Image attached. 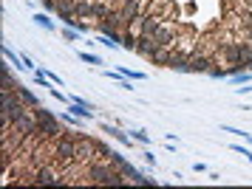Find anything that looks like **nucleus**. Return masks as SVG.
<instances>
[{
	"label": "nucleus",
	"instance_id": "obj_16",
	"mask_svg": "<svg viewBox=\"0 0 252 189\" xmlns=\"http://www.w3.org/2000/svg\"><path fill=\"white\" fill-rule=\"evenodd\" d=\"M34 79H37V82H40V88H51V85H48V79L43 77V74H40V71H37V74H34Z\"/></svg>",
	"mask_w": 252,
	"mask_h": 189
},
{
	"label": "nucleus",
	"instance_id": "obj_11",
	"mask_svg": "<svg viewBox=\"0 0 252 189\" xmlns=\"http://www.w3.org/2000/svg\"><path fill=\"white\" fill-rule=\"evenodd\" d=\"M108 14H111V9H108L105 3H94V14H91V17H96V20H105Z\"/></svg>",
	"mask_w": 252,
	"mask_h": 189
},
{
	"label": "nucleus",
	"instance_id": "obj_15",
	"mask_svg": "<svg viewBox=\"0 0 252 189\" xmlns=\"http://www.w3.org/2000/svg\"><path fill=\"white\" fill-rule=\"evenodd\" d=\"M133 138H136V141H142V144H148V141H150V135L145 133V130H133Z\"/></svg>",
	"mask_w": 252,
	"mask_h": 189
},
{
	"label": "nucleus",
	"instance_id": "obj_3",
	"mask_svg": "<svg viewBox=\"0 0 252 189\" xmlns=\"http://www.w3.org/2000/svg\"><path fill=\"white\" fill-rule=\"evenodd\" d=\"M37 110V119H40V127H37V135H43V138H60V133H63V127H60V122L51 116L48 110H43V108H34Z\"/></svg>",
	"mask_w": 252,
	"mask_h": 189
},
{
	"label": "nucleus",
	"instance_id": "obj_1",
	"mask_svg": "<svg viewBox=\"0 0 252 189\" xmlns=\"http://www.w3.org/2000/svg\"><path fill=\"white\" fill-rule=\"evenodd\" d=\"M88 178L94 184H111V187H116V184H125V172L116 169L111 161L108 164H88Z\"/></svg>",
	"mask_w": 252,
	"mask_h": 189
},
{
	"label": "nucleus",
	"instance_id": "obj_17",
	"mask_svg": "<svg viewBox=\"0 0 252 189\" xmlns=\"http://www.w3.org/2000/svg\"><path fill=\"white\" fill-rule=\"evenodd\" d=\"M232 150H235V153H241V156H247V158L252 161V153H250V150H244V147H238V144L232 147Z\"/></svg>",
	"mask_w": 252,
	"mask_h": 189
},
{
	"label": "nucleus",
	"instance_id": "obj_5",
	"mask_svg": "<svg viewBox=\"0 0 252 189\" xmlns=\"http://www.w3.org/2000/svg\"><path fill=\"white\" fill-rule=\"evenodd\" d=\"M176 40H179V28H176L173 23H161L159 28H156V34H153V43L156 45H167V48H173Z\"/></svg>",
	"mask_w": 252,
	"mask_h": 189
},
{
	"label": "nucleus",
	"instance_id": "obj_4",
	"mask_svg": "<svg viewBox=\"0 0 252 189\" xmlns=\"http://www.w3.org/2000/svg\"><path fill=\"white\" fill-rule=\"evenodd\" d=\"M210 65H216L213 62V56L207 54H190L187 56V62H184V74H210Z\"/></svg>",
	"mask_w": 252,
	"mask_h": 189
},
{
	"label": "nucleus",
	"instance_id": "obj_13",
	"mask_svg": "<svg viewBox=\"0 0 252 189\" xmlns=\"http://www.w3.org/2000/svg\"><path fill=\"white\" fill-rule=\"evenodd\" d=\"M80 59H82V62H88V65H99V56L85 54V51H80Z\"/></svg>",
	"mask_w": 252,
	"mask_h": 189
},
{
	"label": "nucleus",
	"instance_id": "obj_9",
	"mask_svg": "<svg viewBox=\"0 0 252 189\" xmlns=\"http://www.w3.org/2000/svg\"><path fill=\"white\" fill-rule=\"evenodd\" d=\"M91 14H94L91 0H77V17H91Z\"/></svg>",
	"mask_w": 252,
	"mask_h": 189
},
{
	"label": "nucleus",
	"instance_id": "obj_2",
	"mask_svg": "<svg viewBox=\"0 0 252 189\" xmlns=\"http://www.w3.org/2000/svg\"><path fill=\"white\" fill-rule=\"evenodd\" d=\"M77 141H80V138H74V135H63V138H57V141H54V150H51L54 161L63 164V167L74 164V161H77Z\"/></svg>",
	"mask_w": 252,
	"mask_h": 189
},
{
	"label": "nucleus",
	"instance_id": "obj_14",
	"mask_svg": "<svg viewBox=\"0 0 252 189\" xmlns=\"http://www.w3.org/2000/svg\"><path fill=\"white\" fill-rule=\"evenodd\" d=\"M252 79V74H232V82L235 85H244V82H250Z\"/></svg>",
	"mask_w": 252,
	"mask_h": 189
},
{
	"label": "nucleus",
	"instance_id": "obj_10",
	"mask_svg": "<svg viewBox=\"0 0 252 189\" xmlns=\"http://www.w3.org/2000/svg\"><path fill=\"white\" fill-rule=\"evenodd\" d=\"M102 130H105L108 135H114L116 141H122V144H130V138H127V135L122 133V130H116V127H111V124H102Z\"/></svg>",
	"mask_w": 252,
	"mask_h": 189
},
{
	"label": "nucleus",
	"instance_id": "obj_6",
	"mask_svg": "<svg viewBox=\"0 0 252 189\" xmlns=\"http://www.w3.org/2000/svg\"><path fill=\"white\" fill-rule=\"evenodd\" d=\"M94 156H102V153H99V144H94V141H88V138H85V141H77V161H85V164H94Z\"/></svg>",
	"mask_w": 252,
	"mask_h": 189
},
{
	"label": "nucleus",
	"instance_id": "obj_8",
	"mask_svg": "<svg viewBox=\"0 0 252 189\" xmlns=\"http://www.w3.org/2000/svg\"><path fill=\"white\" fill-rule=\"evenodd\" d=\"M17 96H20V102H23L26 108H40V99H37V96H34L29 88H23V85L17 88Z\"/></svg>",
	"mask_w": 252,
	"mask_h": 189
},
{
	"label": "nucleus",
	"instance_id": "obj_12",
	"mask_svg": "<svg viewBox=\"0 0 252 189\" xmlns=\"http://www.w3.org/2000/svg\"><path fill=\"white\" fill-rule=\"evenodd\" d=\"M34 23L37 26H43V28H48V31H54V23L48 20L46 14H34Z\"/></svg>",
	"mask_w": 252,
	"mask_h": 189
},
{
	"label": "nucleus",
	"instance_id": "obj_7",
	"mask_svg": "<svg viewBox=\"0 0 252 189\" xmlns=\"http://www.w3.org/2000/svg\"><path fill=\"white\" fill-rule=\"evenodd\" d=\"M34 184H46V187H63L65 181L57 175V169L40 167V169H34Z\"/></svg>",
	"mask_w": 252,
	"mask_h": 189
}]
</instances>
